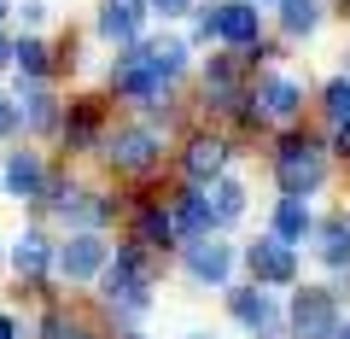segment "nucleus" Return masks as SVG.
<instances>
[{"label": "nucleus", "instance_id": "obj_1", "mask_svg": "<svg viewBox=\"0 0 350 339\" xmlns=\"http://www.w3.org/2000/svg\"><path fill=\"white\" fill-rule=\"evenodd\" d=\"M280 188L286 193H310V188H321V147H310V140H286V147H280Z\"/></svg>", "mask_w": 350, "mask_h": 339}, {"label": "nucleus", "instance_id": "obj_2", "mask_svg": "<svg viewBox=\"0 0 350 339\" xmlns=\"http://www.w3.org/2000/svg\"><path fill=\"white\" fill-rule=\"evenodd\" d=\"M286 327H292V339H327L338 327V316H333V299L327 292H315V287H304L298 299H292V316H286Z\"/></svg>", "mask_w": 350, "mask_h": 339}, {"label": "nucleus", "instance_id": "obj_3", "mask_svg": "<svg viewBox=\"0 0 350 339\" xmlns=\"http://www.w3.org/2000/svg\"><path fill=\"white\" fill-rule=\"evenodd\" d=\"M204 24V36H222V41H234V47H251L257 41V6H245V0H228V6H211V12L199 18Z\"/></svg>", "mask_w": 350, "mask_h": 339}, {"label": "nucleus", "instance_id": "obj_4", "mask_svg": "<svg viewBox=\"0 0 350 339\" xmlns=\"http://www.w3.org/2000/svg\"><path fill=\"white\" fill-rule=\"evenodd\" d=\"M298 105H304V94H298V82H292V76H262L257 82V112L269 117V123H292V117H298Z\"/></svg>", "mask_w": 350, "mask_h": 339}, {"label": "nucleus", "instance_id": "obj_5", "mask_svg": "<svg viewBox=\"0 0 350 339\" xmlns=\"http://www.w3.org/2000/svg\"><path fill=\"white\" fill-rule=\"evenodd\" d=\"M111 164L129 170V176H146L152 164H158V135L152 129H129V135L111 140Z\"/></svg>", "mask_w": 350, "mask_h": 339}, {"label": "nucleus", "instance_id": "obj_6", "mask_svg": "<svg viewBox=\"0 0 350 339\" xmlns=\"http://www.w3.org/2000/svg\"><path fill=\"white\" fill-rule=\"evenodd\" d=\"M245 264H251V275H257V281H275V287H280V281H292V269H298L286 240H251Z\"/></svg>", "mask_w": 350, "mask_h": 339}, {"label": "nucleus", "instance_id": "obj_7", "mask_svg": "<svg viewBox=\"0 0 350 339\" xmlns=\"http://www.w3.org/2000/svg\"><path fill=\"white\" fill-rule=\"evenodd\" d=\"M100 264H105V240L100 234H76L70 246L59 251V269L70 281H94V275H100Z\"/></svg>", "mask_w": 350, "mask_h": 339}, {"label": "nucleus", "instance_id": "obj_8", "mask_svg": "<svg viewBox=\"0 0 350 339\" xmlns=\"http://www.w3.org/2000/svg\"><path fill=\"white\" fill-rule=\"evenodd\" d=\"M181 164H187V176L204 188V181L222 176V164H228V140H216V135H193V140H187V158H181Z\"/></svg>", "mask_w": 350, "mask_h": 339}, {"label": "nucleus", "instance_id": "obj_9", "mask_svg": "<svg viewBox=\"0 0 350 339\" xmlns=\"http://www.w3.org/2000/svg\"><path fill=\"white\" fill-rule=\"evenodd\" d=\"M105 299H111V310H123V316H140L146 310V275H135V269H111L105 275Z\"/></svg>", "mask_w": 350, "mask_h": 339}, {"label": "nucleus", "instance_id": "obj_10", "mask_svg": "<svg viewBox=\"0 0 350 339\" xmlns=\"http://www.w3.org/2000/svg\"><path fill=\"white\" fill-rule=\"evenodd\" d=\"M111 82H117V88H123V94H135V100H158V94L170 88V76H158V71H152L146 59H129L123 71L111 76Z\"/></svg>", "mask_w": 350, "mask_h": 339}, {"label": "nucleus", "instance_id": "obj_11", "mask_svg": "<svg viewBox=\"0 0 350 339\" xmlns=\"http://www.w3.org/2000/svg\"><path fill=\"white\" fill-rule=\"evenodd\" d=\"M204 205H211V223L228 228V223H239V211H245V188H239V181H228V176H216L211 193H204Z\"/></svg>", "mask_w": 350, "mask_h": 339}, {"label": "nucleus", "instance_id": "obj_12", "mask_svg": "<svg viewBox=\"0 0 350 339\" xmlns=\"http://www.w3.org/2000/svg\"><path fill=\"white\" fill-rule=\"evenodd\" d=\"M100 36L105 41H135L140 36V12L129 6V0H105L100 6Z\"/></svg>", "mask_w": 350, "mask_h": 339}, {"label": "nucleus", "instance_id": "obj_13", "mask_svg": "<svg viewBox=\"0 0 350 339\" xmlns=\"http://www.w3.org/2000/svg\"><path fill=\"white\" fill-rule=\"evenodd\" d=\"M310 234V205H304V193H286V199L275 205V240H304Z\"/></svg>", "mask_w": 350, "mask_h": 339}, {"label": "nucleus", "instance_id": "obj_14", "mask_svg": "<svg viewBox=\"0 0 350 339\" xmlns=\"http://www.w3.org/2000/svg\"><path fill=\"white\" fill-rule=\"evenodd\" d=\"M187 264H193V275H199V281H211V287H216V281H228V264H234V258H228V246H216V240H199Z\"/></svg>", "mask_w": 350, "mask_h": 339}, {"label": "nucleus", "instance_id": "obj_15", "mask_svg": "<svg viewBox=\"0 0 350 339\" xmlns=\"http://www.w3.org/2000/svg\"><path fill=\"white\" fill-rule=\"evenodd\" d=\"M234 316L251 327V334H269V327H275V304L262 299L257 287H251V292H234Z\"/></svg>", "mask_w": 350, "mask_h": 339}, {"label": "nucleus", "instance_id": "obj_16", "mask_svg": "<svg viewBox=\"0 0 350 339\" xmlns=\"http://www.w3.org/2000/svg\"><path fill=\"white\" fill-rule=\"evenodd\" d=\"M41 158H24V152H18L12 164H6V193H18V199H29V193H41Z\"/></svg>", "mask_w": 350, "mask_h": 339}, {"label": "nucleus", "instance_id": "obj_17", "mask_svg": "<svg viewBox=\"0 0 350 339\" xmlns=\"http://www.w3.org/2000/svg\"><path fill=\"white\" fill-rule=\"evenodd\" d=\"M321 264L327 269H350V223H327L321 228Z\"/></svg>", "mask_w": 350, "mask_h": 339}, {"label": "nucleus", "instance_id": "obj_18", "mask_svg": "<svg viewBox=\"0 0 350 339\" xmlns=\"http://www.w3.org/2000/svg\"><path fill=\"white\" fill-rule=\"evenodd\" d=\"M280 24H286V36H310L321 24V6L315 0H280Z\"/></svg>", "mask_w": 350, "mask_h": 339}, {"label": "nucleus", "instance_id": "obj_19", "mask_svg": "<svg viewBox=\"0 0 350 339\" xmlns=\"http://www.w3.org/2000/svg\"><path fill=\"white\" fill-rule=\"evenodd\" d=\"M175 228L181 234H199V228H211V205H204V193H181V205H175Z\"/></svg>", "mask_w": 350, "mask_h": 339}, {"label": "nucleus", "instance_id": "obj_20", "mask_svg": "<svg viewBox=\"0 0 350 339\" xmlns=\"http://www.w3.org/2000/svg\"><path fill=\"white\" fill-rule=\"evenodd\" d=\"M12 269H18V275H41V269H47V240H41V234H24V240L12 246Z\"/></svg>", "mask_w": 350, "mask_h": 339}, {"label": "nucleus", "instance_id": "obj_21", "mask_svg": "<svg viewBox=\"0 0 350 339\" xmlns=\"http://www.w3.org/2000/svg\"><path fill=\"white\" fill-rule=\"evenodd\" d=\"M59 211H64V223H100V216H105V205L100 199H94V193H59Z\"/></svg>", "mask_w": 350, "mask_h": 339}, {"label": "nucleus", "instance_id": "obj_22", "mask_svg": "<svg viewBox=\"0 0 350 339\" xmlns=\"http://www.w3.org/2000/svg\"><path fill=\"white\" fill-rule=\"evenodd\" d=\"M140 59H146L158 76H175V71H181V41H152V47L140 53Z\"/></svg>", "mask_w": 350, "mask_h": 339}, {"label": "nucleus", "instance_id": "obj_23", "mask_svg": "<svg viewBox=\"0 0 350 339\" xmlns=\"http://www.w3.org/2000/svg\"><path fill=\"white\" fill-rule=\"evenodd\" d=\"M12 59L24 64V76H47V47H41V41H18Z\"/></svg>", "mask_w": 350, "mask_h": 339}, {"label": "nucleus", "instance_id": "obj_24", "mask_svg": "<svg viewBox=\"0 0 350 339\" xmlns=\"http://www.w3.org/2000/svg\"><path fill=\"white\" fill-rule=\"evenodd\" d=\"M175 234V223L163 211H140V240H152V246H158V240H170Z\"/></svg>", "mask_w": 350, "mask_h": 339}, {"label": "nucleus", "instance_id": "obj_25", "mask_svg": "<svg viewBox=\"0 0 350 339\" xmlns=\"http://www.w3.org/2000/svg\"><path fill=\"white\" fill-rule=\"evenodd\" d=\"M24 117H29V129H53V117H59V112H53L47 94H29V100H24Z\"/></svg>", "mask_w": 350, "mask_h": 339}, {"label": "nucleus", "instance_id": "obj_26", "mask_svg": "<svg viewBox=\"0 0 350 339\" xmlns=\"http://www.w3.org/2000/svg\"><path fill=\"white\" fill-rule=\"evenodd\" d=\"M327 117L333 123H350V82H333L327 88Z\"/></svg>", "mask_w": 350, "mask_h": 339}, {"label": "nucleus", "instance_id": "obj_27", "mask_svg": "<svg viewBox=\"0 0 350 339\" xmlns=\"http://www.w3.org/2000/svg\"><path fill=\"white\" fill-rule=\"evenodd\" d=\"M70 140H76V147L94 140V112H76V117H70Z\"/></svg>", "mask_w": 350, "mask_h": 339}, {"label": "nucleus", "instance_id": "obj_28", "mask_svg": "<svg viewBox=\"0 0 350 339\" xmlns=\"http://www.w3.org/2000/svg\"><path fill=\"white\" fill-rule=\"evenodd\" d=\"M152 6H158L163 18H181V12H187V0H152Z\"/></svg>", "mask_w": 350, "mask_h": 339}, {"label": "nucleus", "instance_id": "obj_29", "mask_svg": "<svg viewBox=\"0 0 350 339\" xmlns=\"http://www.w3.org/2000/svg\"><path fill=\"white\" fill-rule=\"evenodd\" d=\"M12 129H18V112H12L6 100H0V135H12Z\"/></svg>", "mask_w": 350, "mask_h": 339}, {"label": "nucleus", "instance_id": "obj_30", "mask_svg": "<svg viewBox=\"0 0 350 339\" xmlns=\"http://www.w3.org/2000/svg\"><path fill=\"white\" fill-rule=\"evenodd\" d=\"M338 152L350 158V123H338Z\"/></svg>", "mask_w": 350, "mask_h": 339}, {"label": "nucleus", "instance_id": "obj_31", "mask_svg": "<svg viewBox=\"0 0 350 339\" xmlns=\"http://www.w3.org/2000/svg\"><path fill=\"white\" fill-rule=\"evenodd\" d=\"M53 339H94V334H82V327H76V334H64V327H53Z\"/></svg>", "mask_w": 350, "mask_h": 339}, {"label": "nucleus", "instance_id": "obj_32", "mask_svg": "<svg viewBox=\"0 0 350 339\" xmlns=\"http://www.w3.org/2000/svg\"><path fill=\"white\" fill-rule=\"evenodd\" d=\"M0 339H18V327H12V322H6V316H0Z\"/></svg>", "mask_w": 350, "mask_h": 339}, {"label": "nucleus", "instance_id": "obj_33", "mask_svg": "<svg viewBox=\"0 0 350 339\" xmlns=\"http://www.w3.org/2000/svg\"><path fill=\"white\" fill-rule=\"evenodd\" d=\"M6 59H12V41H6V36H0V64H6Z\"/></svg>", "mask_w": 350, "mask_h": 339}, {"label": "nucleus", "instance_id": "obj_34", "mask_svg": "<svg viewBox=\"0 0 350 339\" xmlns=\"http://www.w3.org/2000/svg\"><path fill=\"white\" fill-rule=\"evenodd\" d=\"M338 339H350V327H338Z\"/></svg>", "mask_w": 350, "mask_h": 339}, {"label": "nucleus", "instance_id": "obj_35", "mask_svg": "<svg viewBox=\"0 0 350 339\" xmlns=\"http://www.w3.org/2000/svg\"><path fill=\"white\" fill-rule=\"evenodd\" d=\"M187 339H211V334H187Z\"/></svg>", "mask_w": 350, "mask_h": 339}, {"label": "nucleus", "instance_id": "obj_36", "mask_svg": "<svg viewBox=\"0 0 350 339\" xmlns=\"http://www.w3.org/2000/svg\"><path fill=\"white\" fill-rule=\"evenodd\" d=\"M0 12H6V0H0Z\"/></svg>", "mask_w": 350, "mask_h": 339}]
</instances>
